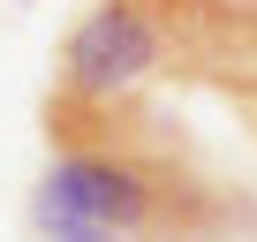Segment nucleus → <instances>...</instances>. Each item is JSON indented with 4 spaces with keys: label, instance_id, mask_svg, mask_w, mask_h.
<instances>
[{
    "label": "nucleus",
    "instance_id": "nucleus-1",
    "mask_svg": "<svg viewBox=\"0 0 257 242\" xmlns=\"http://www.w3.org/2000/svg\"><path fill=\"white\" fill-rule=\"evenodd\" d=\"M46 137H53V167H46L38 197L121 242H212L234 219L227 197L144 129L137 106L46 98Z\"/></svg>",
    "mask_w": 257,
    "mask_h": 242
},
{
    "label": "nucleus",
    "instance_id": "nucleus-2",
    "mask_svg": "<svg viewBox=\"0 0 257 242\" xmlns=\"http://www.w3.org/2000/svg\"><path fill=\"white\" fill-rule=\"evenodd\" d=\"M174 61V23L167 0H91L61 38V106H128L152 76Z\"/></svg>",
    "mask_w": 257,
    "mask_h": 242
},
{
    "label": "nucleus",
    "instance_id": "nucleus-3",
    "mask_svg": "<svg viewBox=\"0 0 257 242\" xmlns=\"http://www.w3.org/2000/svg\"><path fill=\"white\" fill-rule=\"evenodd\" d=\"M31 227H38V242H121V234H106V227H91V219L46 204V197H31Z\"/></svg>",
    "mask_w": 257,
    "mask_h": 242
}]
</instances>
